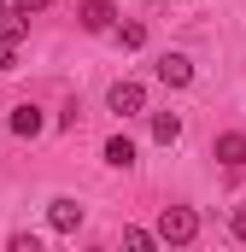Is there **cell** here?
Here are the masks:
<instances>
[{"mask_svg": "<svg viewBox=\"0 0 246 252\" xmlns=\"http://www.w3.org/2000/svg\"><path fill=\"white\" fill-rule=\"evenodd\" d=\"M153 235H158L164 247H187V241L199 235V211H193V205H164V211H158V229H153Z\"/></svg>", "mask_w": 246, "mask_h": 252, "instance_id": "6da1fadb", "label": "cell"}, {"mask_svg": "<svg viewBox=\"0 0 246 252\" xmlns=\"http://www.w3.org/2000/svg\"><path fill=\"white\" fill-rule=\"evenodd\" d=\"M106 112H112V118H141V112H147V88H141V82H112Z\"/></svg>", "mask_w": 246, "mask_h": 252, "instance_id": "7a4b0ae2", "label": "cell"}, {"mask_svg": "<svg viewBox=\"0 0 246 252\" xmlns=\"http://www.w3.org/2000/svg\"><path fill=\"white\" fill-rule=\"evenodd\" d=\"M211 153H217L223 170H246V129H223V135L211 141Z\"/></svg>", "mask_w": 246, "mask_h": 252, "instance_id": "3957f363", "label": "cell"}, {"mask_svg": "<svg viewBox=\"0 0 246 252\" xmlns=\"http://www.w3.org/2000/svg\"><path fill=\"white\" fill-rule=\"evenodd\" d=\"M153 76H158L164 88H187V82H193V59H187V53H164V59L153 64Z\"/></svg>", "mask_w": 246, "mask_h": 252, "instance_id": "277c9868", "label": "cell"}, {"mask_svg": "<svg viewBox=\"0 0 246 252\" xmlns=\"http://www.w3.org/2000/svg\"><path fill=\"white\" fill-rule=\"evenodd\" d=\"M47 223H53V235H76V229H82V205H76L70 193H59V199L47 205Z\"/></svg>", "mask_w": 246, "mask_h": 252, "instance_id": "5b68a950", "label": "cell"}, {"mask_svg": "<svg viewBox=\"0 0 246 252\" xmlns=\"http://www.w3.org/2000/svg\"><path fill=\"white\" fill-rule=\"evenodd\" d=\"M112 24H118V6L112 0H82V30L88 35H106Z\"/></svg>", "mask_w": 246, "mask_h": 252, "instance_id": "8992f818", "label": "cell"}, {"mask_svg": "<svg viewBox=\"0 0 246 252\" xmlns=\"http://www.w3.org/2000/svg\"><path fill=\"white\" fill-rule=\"evenodd\" d=\"M41 129H47V118H41V106H30V100H24V106L12 112V135H18V141H35Z\"/></svg>", "mask_w": 246, "mask_h": 252, "instance_id": "52a82bcc", "label": "cell"}, {"mask_svg": "<svg viewBox=\"0 0 246 252\" xmlns=\"http://www.w3.org/2000/svg\"><path fill=\"white\" fill-rule=\"evenodd\" d=\"M24 35H30V18H24V12H12V6H0V41H6V47H18Z\"/></svg>", "mask_w": 246, "mask_h": 252, "instance_id": "ba28073f", "label": "cell"}, {"mask_svg": "<svg viewBox=\"0 0 246 252\" xmlns=\"http://www.w3.org/2000/svg\"><path fill=\"white\" fill-rule=\"evenodd\" d=\"M153 141H158V147H176V141H182V118H176V112H153Z\"/></svg>", "mask_w": 246, "mask_h": 252, "instance_id": "9c48e42d", "label": "cell"}, {"mask_svg": "<svg viewBox=\"0 0 246 252\" xmlns=\"http://www.w3.org/2000/svg\"><path fill=\"white\" fill-rule=\"evenodd\" d=\"M106 164H112V170H129V164H135V141H129V135H112V141H106Z\"/></svg>", "mask_w": 246, "mask_h": 252, "instance_id": "30bf717a", "label": "cell"}, {"mask_svg": "<svg viewBox=\"0 0 246 252\" xmlns=\"http://www.w3.org/2000/svg\"><path fill=\"white\" fill-rule=\"evenodd\" d=\"M118 47H123V53H141V47H147V24H135V18L118 24Z\"/></svg>", "mask_w": 246, "mask_h": 252, "instance_id": "8fae6325", "label": "cell"}, {"mask_svg": "<svg viewBox=\"0 0 246 252\" xmlns=\"http://www.w3.org/2000/svg\"><path fill=\"white\" fill-rule=\"evenodd\" d=\"M123 247H129V252H153L158 235H153V229H123Z\"/></svg>", "mask_w": 246, "mask_h": 252, "instance_id": "7c38bea8", "label": "cell"}, {"mask_svg": "<svg viewBox=\"0 0 246 252\" xmlns=\"http://www.w3.org/2000/svg\"><path fill=\"white\" fill-rule=\"evenodd\" d=\"M6 6H12V12H24V18H35V12H41L47 0H6Z\"/></svg>", "mask_w": 246, "mask_h": 252, "instance_id": "4fadbf2b", "label": "cell"}, {"mask_svg": "<svg viewBox=\"0 0 246 252\" xmlns=\"http://www.w3.org/2000/svg\"><path fill=\"white\" fill-rule=\"evenodd\" d=\"M0 70H18V47H6V41H0Z\"/></svg>", "mask_w": 246, "mask_h": 252, "instance_id": "5bb4252c", "label": "cell"}, {"mask_svg": "<svg viewBox=\"0 0 246 252\" xmlns=\"http://www.w3.org/2000/svg\"><path fill=\"white\" fill-rule=\"evenodd\" d=\"M229 229H235V241H246V205L235 211V223H229Z\"/></svg>", "mask_w": 246, "mask_h": 252, "instance_id": "9a60e30c", "label": "cell"}, {"mask_svg": "<svg viewBox=\"0 0 246 252\" xmlns=\"http://www.w3.org/2000/svg\"><path fill=\"white\" fill-rule=\"evenodd\" d=\"M0 6H6V0H0Z\"/></svg>", "mask_w": 246, "mask_h": 252, "instance_id": "2e32d148", "label": "cell"}]
</instances>
